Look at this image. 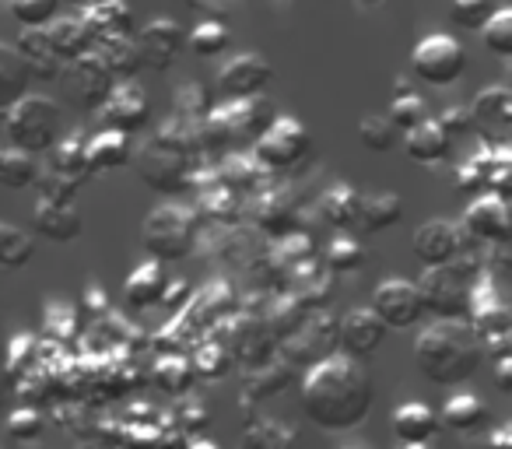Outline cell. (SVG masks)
I'll list each match as a JSON object with an SVG mask.
<instances>
[{
  "label": "cell",
  "mask_w": 512,
  "mask_h": 449,
  "mask_svg": "<svg viewBox=\"0 0 512 449\" xmlns=\"http://www.w3.org/2000/svg\"><path fill=\"white\" fill-rule=\"evenodd\" d=\"M60 4H71V8H88L92 0H60Z\"/></svg>",
  "instance_id": "e7e4bbea"
},
{
  "label": "cell",
  "mask_w": 512,
  "mask_h": 449,
  "mask_svg": "<svg viewBox=\"0 0 512 449\" xmlns=\"http://www.w3.org/2000/svg\"><path fill=\"white\" fill-rule=\"evenodd\" d=\"M32 257H36L32 232L15 225V221H0V267L4 271H22V267H29Z\"/></svg>",
  "instance_id": "d590c367"
},
{
  "label": "cell",
  "mask_w": 512,
  "mask_h": 449,
  "mask_svg": "<svg viewBox=\"0 0 512 449\" xmlns=\"http://www.w3.org/2000/svg\"><path fill=\"white\" fill-rule=\"evenodd\" d=\"M15 379H11V372L4 369V362H0V411H4V407H8V400L15 397Z\"/></svg>",
  "instance_id": "91938a15"
},
{
  "label": "cell",
  "mask_w": 512,
  "mask_h": 449,
  "mask_svg": "<svg viewBox=\"0 0 512 449\" xmlns=\"http://www.w3.org/2000/svg\"><path fill=\"white\" fill-rule=\"evenodd\" d=\"M260 176H264V165L256 162L253 155H228L225 165L218 169V179L228 186L232 193H253L260 186Z\"/></svg>",
  "instance_id": "b9f144b4"
},
{
  "label": "cell",
  "mask_w": 512,
  "mask_h": 449,
  "mask_svg": "<svg viewBox=\"0 0 512 449\" xmlns=\"http://www.w3.org/2000/svg\"><path fill=\"white\" fill-rule=\"evenodd\" d=\"M404 218V200L393 190H376V193H358V214H355V229L369 232H386L393 229L397 221Z\"/></svg>",
  "instance_id": "d4e9b609"
},
{
  "label": "cell",
  "mask_w": 512,
  "mask_h": 449,
  "mask_svg": "<svg viewBox=\"0 0 512 449\" xmlns=\"http://www.w3.org/2000/svg\"><path fill=\"white\" fill-rule=\"evenodd\" d=\"M351 4H355L358 11H372V8H379L383 0H351Z\"/></svg>",
  "instance_id": "6125c7cd"
},
{
  "label": "cell",
  "mask_w": 512,
  "mask_h": 449,
  "mask_svg": "<svg viewBox=\"0 0 512 449\" xmlns=\"http://www.w3.org/2000/svg\"><path fill=\"white\" fill-rule=\"evenodd\" d=\"M390 425L397 442H432V435L439 432V414L421 400H407L393 411Z\"/></svg>",
  "instance_id": "f546056e"
},
{
  "label": "cell",
  "mask_w": 512,
  "mask_h": 449,
  "mask_svg": "<svg viewBox=\"0 0 512 449\" xmlns=\"http://www.w3.org/2000/svg\"><path fill=\"white\" fill-rule=\"evenodd\" d=\"M8 8L22 29H46L60 18V0H8Z\"/></svg>",
  "instance_id": "bcb514c9"
},
{
  "label": "cell",
  "mask_w": 512,
  "mask_h": 449,
  "mask_svg": "<svg viewBox=\"0 0 512 449\" xmlns=\"http://www.w3.org/2000/svg\"><path fill=\"white\" fill-rule=\"evenodd\" d=\"M228 365H232V355H228V348L218 341H207L204 348L197 351V358H193V372H200L204 379H221L228 372Z\"/></svg>",
  "instance_id": "816d5d0a"
},
{
  "label": "cell",
  "mask_w": 512,
  "mask_h": 449,
  "mask_svg": "<svg viewBox=\"0 0 512 449\" xmlns=\"http://www.w3.org/2000/svg\"><path fill=\"white\" fill-rule=\"evenodd\" d=\"M15 50L25 57L32 71V81H57L64 74V60L53 53L50 39H46V29H22Z\"/></svg>",
  "instance_id": "484cf974"
},
{
  "label": "cell",
  "mask_w": 512,
  "mask_h": 449,
  "mask_svg": "<svg viewBox=\"0 0 512 449\" xmlns=\"http://www.w3.org/2000/svg\"><path fill=\"white\" fill-rule=\"evenodd\" d=\"M491 158H495V144H481L467 162L456 169V190L463 197H477V193H488V169Z\"/></svg>",
  "instance_id": "ab89813d"
},
{
  "label": "cell",
  "mask_w": 512,
  "mask_h": 449,
  "mask_svg": "<svg viewBox=\"0 0 512 449\" xmlns=\"http://www.w3.org/2000/svg\"><path fill=\"white\" fill-rule=\"evenodd\" d=\"M484 446L488 449H512V428L498 425V428H491V432H484Z\"/></svg>",
  "instance_id": "9f6ffc18"
},
{
  "label": "cell",
  "mask_w": 512,
  "mask_h": 449,
  "mask_svg": "<svg viewBox=\"0 0 512 449\" xmlns=\"http://www.w3.org/2000/svg\"><path fill=\"white\" fill-rule=\"evenodd\" d=\"M495 379H498V390L512 393V355L495 358Z\"/></svg>",
  "instance_id": "6f0895ef"
},
{
  "label": "cell",
  "mask_w": 512,
  "mask_h": 449,
  "mask_svg": "<svg viewBox=\"0 0 512 449\" xmlns=\"http://www.w3.org/2000/svg\"><path fill=\"white\" fill-rule=\"evenodd\" d=\"M463 71H467V50L446 32H432L411 50V74L421 85L449 88L463 78Z\"/></svg>",
  "instance_id": "52a82bcc"
},
{
  "label": "cell",
  "mask_w": 512,
  "mask_h": 449,
  "mask_svg": "<svg viewBox=\"0 0 512 449\" xmlns=\"http://www.w3.org/2000/svg\"><path fill=\"white\" fill-rule=\"evenodd\" d=\"M36 176H39V162L36 155L22 148H0V186L4 190H29L36 186Z\"/></svg>",
  "instance_id": "8d00e7d4"
},
{
  "label": "cell",
  "mask_w": 512,
  "mask_h": 449,
  "mask_svg": "<svg viewBox=\"0 0 512 449\" xmlns=\"http://www.w3.org/2000/svg\"><path fill=\"white\" fill-rule=\"evenodd\" d=\"M397 449H435L432 442H400Z\"/></svg>",
  "instance_id": "be15d7a7"
},
{
  "label": "cell",
  "mask_w": 512,
  "mask_h": 449,
  "mask_svg": "<svg viewBox=\"0 0 512 449\" xmlns=\"http://www.w3.org/2000/svg\"><path fill=\"white\" fill-rule=\"evenodd\" d=\"M130 155H134L130 134H120V130H99V134H88L85 158H88V172H92V176L127 169Z\"/></svg>",
  "instance_id": "cb8c5ba5"
},
{
  "label": "cell",
  "mask_w": 512,
  "mask_h": 449,
  "mask_svg": "<svg viewBox=\"0 0 512 449\" xmlns=\"http://www.w3.org/2000/svg\"><path fill=\"white\" fill-rule=\"evenodd\" d=\"M372 313L383 320L386 330H407L425 316L418 285L407 278H386L372 295Z\"/></svg>",
  "instance_id": "4fadbf2b"
},
{
  "label": "cell",
  "mask_w": 512,
  "mask_h": 449,
  "mask_svg": "<svg viewBox=\"0 0 512 449\" xmlns=\"http://www.w3.org/2000/svg\"><path fill=\"white\" fill-rule=\"evenodd\" d=\"M274 81V67L260 53H239L218 71V92L225 99H253V95H267Z\"/></svg>",
  "instance_id": "9a60e30c"
},
{
  "label": "cell",
  "mask_w": 512,
  "mask_h": 449,
  "mask_svg": "<svg viewBox=\"0 0 512 449\" xmlns=\"http://www.w3.org/2000/svg\"><path fill=\"white\" fill-rule=\"evenodd\" d=\"M214 109V99L200 81H183V85L172 92V116L183 123H204Z\"/></svg>",
  "instance_id": "f35d334b"
},
{
  "label": "cell",
  "mask_w": 512,
  "mask_h": 449,
  "mask_svg": "<svg viewBox=\"0 0 512 449\" xmlns=\"http://www.w3.org/2000/svg\"><path fill=\"white\" fill-rule=\"evenodd\" d=\"M442 130L449 134V141H460V137L474 134V120H470V109L467 106H446L439 116H435Z\"/></svg>",
  "instance_id": "db71d44e"
},
{
  "label": "cell",
  "mask_w": 512,
  "mask_h": 449,
  "mask_svg": "<svg viewBox=\"0 0 512 449\" xmlns=\"http://www.w3.org/2000/svg\"><path fill=\"white\" fill-rule=\"evenodd\" d=\"M414 362L435 386H460L477 376L484 362L481 334L467 320H435L414 341Z\"/></svg>",
  "instance_id": "7a4b0ae2"
},
{
  "label": "cell",
  "mask_w": 512,
  "mask_h": 449,
  "mask_svg": "<svg viewBox=\"0 0 512 449\" xmlns=\"http://www.w3.org/2000/svg\"><path fill=\"white\" fill-rule=\"evenodd\" d=\"M85 144H88V130H74V134L60 137V141L46 151V155H50L46 169L60 172V176H67L71 183L85 186L88 179H92V172H88V158H85Z\"/></svg>",
  "instance_id": "4316f807"
},
{
  "label": "cell",
  "mask_w": 512,
  "mask_h": 449,
  "mask_svg": "<svg viewBox=\"0 0 512 449\" xmlns=\"http://www.w3.org/2000/svg\"><path fill=\"white\" fill-rule=\"evenodd\" d=\"M418 285L421 309L435 320H467L470 299H474V285L463 281L453 267H425Z\"/></svg>",
  "instance_id": "ba28073f"
},
{
  "label": "cell",
  "mask_w": 512,
  "mask_h": 449,
  "mask_svg": "<svg viewBox=\"0 0 512 449\" xmlns=\"http://www.w3.org/2000/svg\"><path fill=\"white\" fill-rule=\"evenodd\" d=\"M71 67V81H74V99H78V106L85 109V113H95V109L106 102V95L113 92L116 78L106 71V64L99 60V53L88 50L85 57H78Z\"/></svg>",
  "instance_id": "ac0fdd59"
},
{
  "label": "cell",
  "mask_w": 512,
  "mask_h": 449,
  "mask_svg": "<svg viewBox=\"0 0 512 449\" xmlns=\"http://www.w3.org/2000/svg\"><path fill=\"white\" fill-rule=\"evenodd\" d=\"M358 141L369 151H393L400 141V130L393 127V120L386 113H365L358 120Z\"/></svg>",
  "instance_id": "7bdbcfd3"
},
{
  "label": "cell",
  "mask_w": 512,
  "mask_h": 449,
  "mask_svg": "<svg viewBox=\"0 0 512 449\" xmlns=\"http://www.w3.org/2000/svg\"><path fill=\"white\" fill-rule=\"evenodd\" d=\"M400 144H404V155L411 158L414 165H439L449 158V151H453V141H449L446 130L435 123V116H428L425 123H418V127H411L407 134H400Z\"/></svg>",
  "instance_id": "603a6c76"
},
{
  "label": "cell",
  "mask_w": 512,
  "mask_h": 449,
  "mask_svg": "<svg viewBox=\"0 0 512 449\" xmlns=\"http://www.w3.org/2000/svg\"><path fill=\"white\" fill-rule=\"evenodd\" d=\"M193 302V285L186 278H176V281H169L165 278V288H162V299H158V306H165V309H186Z\"/></svg>",
  "instance_id": "11a10c76"
},
{
  "label": "cell",
  "mask_w": 512,
  "mask_h": 449,
  "mask_svg": "<svg viewBox=\"0 0 512 449\" xmlns=\"http://www.w3.org/2000/svg\"><path fill=\"white\" fill-rule=\"evenodd\" d=\"M288 383H292V365L278 362V358H267V362H260V365H249L246 376H242V390H246L249 400L278 397Z\"/></svg>",
  "instance_id": "d6a6232c"
},
{
  "label": "cell",
  "mask_w": 512,
  "mask_h": 449,
  "mask_svg": "<svg viewBox=\"0 0 512 449\" xmlns=\"http://www.w3.org/2000/svg\"><path fill=\"white\" fill-rule=\"evenodd\" d=\"M193 365L186 362V358H165V362H158V369H155V383L162 386L165 393H186L190 390V383H193Z\"/></svg>",
  "instance_id": "f907efd6"
},
{
  "label": "cell",
  "mask_w": 512,
  "mask_h": 449,
  "mask_svg": "<svg viewBox=\"0 0 512 449\" xmlns=\"http://www.w3.org/2000/svg\"><path fill=\"white\" fill-rule=\"evenodd\" d=\"M85 306H95V313H106L109 309V299H106V292H102L99 281H92V285L85 288Z\"/></svg>",
  "instance_id": "680465c9"
},
{
  "label": "cell",
  "mask_w": 512,
  "mask_h": 449,
  "mask_svg": "<svg viewBox=\"0 0 512 449\" xmlns=\"http://www.w3.org/2000/svg\"><path fill=\"white\" fill-rule=\"evenodd\" d=\"M477 32H481L484 50H488L491 57H498V60L512 57V11L509 8H502V4H498L495 15H491Z\"/></svg>",
  "instance_id": "ee69618b"
},
{
  "label": "cell",
  "mask_w": 512,
  "mask_h": 449,
  "mask_svg": "<svg viewBox=\"0 0 512 449\" xmlns=\"http://www.w3.org/2000/svg\"><path fill=\"white\" fill-rule=\"evenodd\" d=\"M137 53H141V64L151 67V71H169L176 64V57L186 46V32L176 18H151L144 29L134 32Z\"/></svg>",
  "instance_id": "5bb4252c"
},
{
  "label": "cell",
  "mask_w": 512,
  "mask_h": 449,
  "mask_svg": "<svg viewBox=\"0 0 512 449\" xmlns=\"http://www.w3.org/2000/svg\"><path fill=\"white\" fill-rule=\"evenodd\" d=\"M460 229H463V236L477 246L509 243L512 218H509V204H505V197H495V193H477V197L467 204V211H463Z\"/></svg>",
  "instance_id": "7c38bea8"
},
{
  "label": "cell",
  "mask_w": 512,
  "mask_h": 449,
  "mask_svg": "<svg viewBox=\"0 0 512 449\" xmlns=\"http://www.w3.org/2000/svg\"><path fill=\"white\" fill-rule=\"evenodd\" d=\"M46 39H50L53 53L64 60V67L74 64L78 57H85V53L95 46L81 18H53V22L46 25Z\"/></svg>",
  "instance_id": "1f68e13d"
},
{
  "label": "cell",
  "mask_w": 512,
  "mask_h": 449,
  "mask_svg": "<svg viewBox=\"0 0 512 449\" xmlns=\"http://www.w3.org/2000/svg\"><path fill=\"white\" fill-rule=\"evenodd\" d=\"M386 116H390L393 127H397L400 134H407L411 127H418V123L428 120V102L421 99V92L393 95V102H390V109H386Z\"/></svg>",
  "instance_id": "7dc6e473"
},
{
  "label": "cell",
  "mask_w": 512,
  "mask_h": 449,
  "mask_svg": "<svg viewBox=\"0 0 512 449\" xmlns=\"http://www.w3.org/2000/svg\"><path fill=\"white\" fill-rule=\"evenodd\" d=\"M32 225L43 239L50 243H74V239L85 232V218L74 204H64V200H46L39 197L36 207H32Z\"/></svg>",
  "instance_id": "44dd1931"
},
{
  "label": "cell",
  "mask_w": 512,
  "mask_h": 449,
  "mask_svg": "<svg viewBox=\"0 0 512 449\" xmlns=\"http://www.w3.org/2000/svg\"><path fill=\"white\" fill-rule=\"evenodd\" d=\"M376 386L358 358L334 351L309 365L302 379V411L323 432H351L372 414Z\"/></svg>",
  "instance_id": "6da1fadb"
},
{
  "label": "cell",
  "mask_w": 512,
  "mask_h": 449,
  "mask_svg": "<svg viewBox=\"0 0 512 449\" xmlns=\"http://www.w3.org/2000/svg\"><path fill=\"white\" fill-rule=\"evenodd\" d=\"M256 229H264L267 236L285 239L299 225V197L292 190H264L256 193Z\"/></svg>",
  "instance_id": "7402d4cb"
},
{
  "label": "cell",
  "mask_w": 512,
  "mask_h": 449,
  "mask_svg": "<svg viewBox=\"0 0 512 449\" xmlns=\"http://www.w3.org/2000/svg\"><path fill=\"white\" fill-rule=\"evenodd\" d=\"M225 348H228V355L239 358L249 369V365L267 362V358L274 355V348H278V341H274V334L267 330L264 320H256L253 313H246L232 323V337H228Z\"/></svg>",
  "instance_id": "ffe728a7"
},
{
  "label": "cell",
  "mask_w": 512,
  "mask_h": 449,
  "mask_svg": "<svg viewBox=\"0 0 512 449\" xmlns=\"http://www.w3.org/2000/svg\"><path fill=\"white\" fill-rule=\"evenodd\" d=\"M60 130H64V113H60V102L50 95L29 92L15 106L4 109L8 144L29 151V155H46L60 141Z\"/></svg>",
  "instance_id": "3957f363"
},
{
  "label": "cell",
  "mask_w": 512,
  "mask_h": 449,
  "mask_svg": "<svg viewBox=\"0 0 512 449\" xmlns=\"http://www.w3.org/2000/svg\"><path fill=\"white\" fill-rule=\"evenodd\" d=\"M383 337H386V327L372 309H351L348 316L337 320V348H341L344 355L358 358V362L376 355Z\"/></svg>",
  "instance_id": "e0dca14e"
},
{
  "label": "cell",
  "mask_w": 512,
  "mask_h": 449,
  "mask_svg": "<svg viewBox=\"0 0 512 449\" xmlns=\"http://www.w3.org/2000/svg\"><path fill=\"white\" fill-rule=\"evenodd\" d=\"M439 425H446L456 435H477L488 432V404L474 393H456L446 400L439 414Z\"/></svg>",
  "instance_id": "83f0119b"
},
{
  "label": "cell",
  "mask_w": 512,
  "mask_h": 449,
  "mask_svg": "<svg viewBox=\"0 0 512 449\" xmlns=\"http://www.w3.org/2000/svg\"><path fill=\"white\" fill-rule=\"evenodd\" d=\"M369 264L365 257V246L351 236H337L334 243L327 246V271L330 274H355Z\"/></svg>",
  "instance_id": "f6af8a7d"
},
{
  "label": "cell",
  "mask_w": 512,
  "mask_h": 449,
  "mask_svg": "<svg viewBox=\"0 0 512 449\" xmlns=\"http://www.w3.org/2000/svg\"><path fill=\"white\" fill-rule=\"evenodd\" d=\"M162 288H165L162 264H158V260H144V264H137L134 271L127 274V281H123V302L141 313V309L158 306Z\"/></svg>",
  "instance_id": "f1b7e54d"
},
{
  "label": "cell",
  "mask_w": 512,
  "mask_h": 449,
  "mask_svg": "<svg viewBox=\"0 0 512 449\" xmlns=\"http://www.w3.org/2000/svg\"><path fill=\"white\" fill-rule=\"evenodd\" d=\"M470 246V239L463 236V229L449 218H428L418 225V232L411 236V250L418 257L421 267H446L460 257Z\"/></svg>",
  "instance_id": "8fae6325"
},
{
  "label": "cell",
  "mask_w": 512,
  "mask_h": 449,
  "mask_svg": "<svg viewBox=\"0 0 512 449\" xmlns=\"http://www.w3.org/2000/svg\"><path fill=\"white\" fill-rule=\"evenodd\" d=\"M130 165L137 169V176L151 186V190L165 193V197H179V193L193 190V158L183 155L176 148H165L162 141H148L144 148H137L130 155Z\"/></svg>",
  "instance_id": "8992f818"
},
{
  "label": "cell",
  "mask_w": 512,
  "mask_h": 449,
  "mask_svg": "<svg viewBox=\"0 0 512 449\" xmlns=\"http://www.w3.org/2000/svg\"><path fill=\"white\" fill-rule=\"evenodd\" d=\"M249 449H302V439L295 428L281 425L278 418H253L246 428Z\"/></svg>",
  "instance_id": "74e56055"
},
{
  "label": "cell",
  "mask_w": 512,
  "mask_h": 449,
  "mask_svg": "<svg viewBox=\"0 0 512 449\" xmlns=\"http://www.w3.org/2000/svg\"><path fill=\"white\" fill-rule=\"evenodd\" d=\"M99 53V60L106 64V71L113 74L116 81H134V74L141 71V53H137L134 36H123V39H106V43H95L92 46Z\"/></svg>",
  "instance_id": "e575fe53"
},
{
  "label": "cell",
  "mask_w": 512,
  "mask_h": 449,
  "mask_svg": "<svg viewBox=\"0 0 512 449\" xmlns=\"http://www.w3.org/2000/svg\"><path fill=\"white\" fill-rule=\"evenodd\" d=\"M498 0H449V18H453L460 29H481L491 15H495Z\"/></svg>",
  "instance_id": "681fc988"
},
{
  "label": "cell",
  "mask_w": 512,
  "mask_h": 449,
  "mask_svg": "<svg viewBox=\"0 0 512 449\" xmlns=\"http://www.w3.org/2000/svg\"><path fill=\"white\" fill-rule=\"evenodd\" d=\"M78 18L85 22L92 43L134 36V8L127 0H92L88 8H81Z\"/></svg>",
  "instance_id": "d6986e66"
},
{
  "label": "cell",
  "mask_w": 512,
  "mask_h": 449,
  "mask_svg": "<svg viewBox=\"0 0 512 449\" xmlns=\"http://www.w3.org/2000/svg\"><path fill=\"white\" fill-rule=\"evenodd\" d=\"M95 116H99L102 130H120V134L130 137L141 134L151 120L148 92L137 81H116L113 92L106 95V102L95 109Z\"/></svg>",
  "instance_id": "30bf717a"
},
{
  "label": "cell",
  "mask_w": 512,
  "mask_h": 449,
  "mask_svg": "<svg viewBox=\"0 0 512 449\" xmlns=\"http://www.w3.org/2000/svg\"><path fill=\"white\" fill-rule=\"evenodd\" d=\"M36 186H39V197H46V200H64V204H74V193L81 190L78 183H71V179L60 176V172L46 169V165H39Z\"/></svg>",
  "instance_id": "f5cc1de1"
},
{
  "label": "cell",
  "mask_w": 512,
  "mask_h": 449,
  "mask_svg": "<svg viewBox=\"0 0 512 449\" xmlns=\"http://www.w3.org/2000/svg\"><path fill=\"white\" fill-rule=\"evenodd\" d=\"M228 43H232V36H228L225 22H218V18H200V22L186 32V46H190V53L193 57H204V60L225 53Z\"/></svg>",
  "instance_id": "60d3db41"
},
{
  "label": "cell",
  "mask_w": 512,
  "mask_h": 449,
  "mask_svg": "<svg viewBox=\"0 0 512 449\" xmlns=\"http://www.w3.org/2000/svg\"><path fill=\"white\" fill-rule=\"evenodd\" d=\"M197 239H200V221H197V214L183 204H158L155 211L144 218L141 243L158 264L186 260L197 250Z\"/></svg>",
  "instance_id": "277c9868"
},
{
  "label": "cell",
  "mask_w": 512,
  "mask_h": 449,
  "mask_svg": "<svg viewBox=\"0 0 512 449\" xmlns=\"http://www.w3.org/2000/svg\"><path fill=\"white\" fill-rule=\"evenodd\" d=\"M186 449H221V446H218V442H211V439H193Z\"/></svg>",
  "instance_id": "94428289"
},
{
  "label": "cell",
  "mask_w": 512,
  "mask_h": 449,
  "mask_svg": "<svg viewBox=\"0 0 512 449\" xmlns=\"http://www.w3.org/2000/svg\"><path fill=\"white\" fill-rule=\"evenodd\" d=\"M313 148V134L299 116L278 113L267 130L253 141V158L264 165V172H288L299 162H306Z\"/></svg>",
  "instance_id": "5b68a950"
},
{
  "label": "cell",
  "mask_w": 512,
  "mask_h": 449,
  "mask_svg": "<svg viewBox=\"0 0 512 449\" xmlns=\"http://www.w3.org/2000/svg\"><path fill=\"white\" fill-rule=\"evenodd\" d=\"M32 92V71L15 43H0V109L15 106L22 95Z\"/></svg>",
  "instance_id": "4dcf8cb0"
},
{
  "label": "cell",
  "mask_w": 512,
  "mask_h": 449,
  "mask_svg": "<svg viewBox=\"0 0 512 449\" xmlns=\"http://www.w3.org/2000/svg\"><path fill=\"white\" fill-rule=\"evenodd\" d=\"M4 428H8V435L15 442H36L46 428V418H43V411H36V407H15V411H8Z\"/></svg>",
  "instance_id": "c3c4849f"
},
{
  "label": "cell",
  "mask_w": 512,
  "mask_h": 449,
  "mask_svg": "<svg viewBox=\"0 0 512 449\" xmlns=\"http://www.w3.org/2000/svg\"><path fill=\"white\" fill-rule=\"evenodd\" d=\"M470 120L474 134H481L488 144H502L512 130V92L505 85H488L470 102Z\"/></svg>",
  "instance_id": "2e32d148"
},
{
  "label": "cell",
  "mask_w": 512,
  "mask_h": 449,
  "mask_svg": "<svg viewBox=\"0 0 512 449\" xmlns=\"http://www.w3.org/2000/svg\"><path fill=\"white\" fill-rule=\"evenodd\" d=\"M316 211H320V221H323V225H330V229H337V232L355 229L358 190H355V186H348V183H334V186H330V190L320 197Z\"/></svg>",
  "instance_id": "836d02e7"
},
{
  "label": "cell",
  "mask_w": 512,
  "mask_h": 449,
  "mask_svg": "<svg viewBox=\"0 0 512 449\" xmlns=\"http://www.w3.org/2000/svg\"><path fill=\"white\" fill-rule=\"evenodd\" d=\"M288 365H316L337 351V316L327 309H313L288 337H281Z\"/></svg>",
  "instance_id": "9c48e42d"
}]
</instances>
